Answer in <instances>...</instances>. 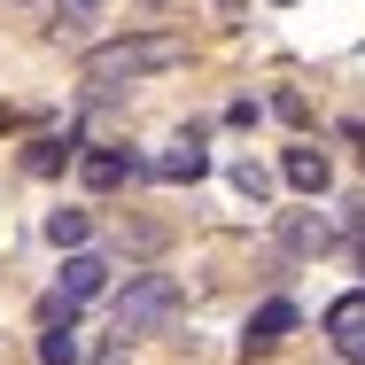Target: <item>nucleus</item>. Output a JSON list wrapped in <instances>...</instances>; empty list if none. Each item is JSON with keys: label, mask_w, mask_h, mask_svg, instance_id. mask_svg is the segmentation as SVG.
Returning a JSON list of instances; mask_svg holds the SVG:
<instances>
[{"label": "nucleus", "mask_w": 365, "mask_h": 365, "mask_svg": "<svg viewBox=\"0 0 365 365\" xmlns=\"http://www.w3.org/2000/svg\"><path fill=\"white\" fill-rule=\"evenodd\" d=\"M78 179H86L93 195H109V187L155 179V163H148V155H133V148H93V155H78Z\"/></svg>", "instance_id": "nucleus-3"}, {"label": "nucleus", "mask_w": 365, "mask_h": 365, "mask_svg": "<svg viewBox=\"0 0 365 365\" xmlns=\"http://www.w3.org/2000/svg\"><path fill=\"white\" fill-rule=\"evenodd\" d=\"M39 358L47 365H78V334L71 327H47V334H39Z\"/></svg>", "instance_id": "nucleus-13"}, {"label": "nucleus", "mask_w": 365, "mask_h": 365, "mask_svg": "<svg viewBox=\"0 0 365 365\" xmlns=\"http://www.w3.org/2000/svg\"><path fill=\"white\" fill-rule=\"evenodd\" d=\"M327 342H334V358L365 365V288L342 295V303H327Z\"/></svg>", "instance_id": "nucleus-5"}, {"label": "nucleus", "mask_w": 365, "mask_h": 365, "mask_svg": "<svg viewBox=\"0 0 365 365\" xmlns=\"http://www.w3.org/2000/svg\"><path fill=\"white\" fill-rule=\"evenodd\" d=\"M47 241H55V249H86V241H93V218H86V210H47Z\"/></svg>", "instance_id": "nucleus-10"}, {"label": "nucleus", "mask_w": 365, "mask_h": 365, "mask_svg": "<svg viewBox=\"0 0 365 365\" xmlns=\"http://www.w3.org/2000/svg\"><path fill=\"white\" fill-rule=\"evenodd\" d=\"M233 187H241V202H272V171H264V163H249V155L233 163Z\"/></svg>", "instance_id": "nucleus-11"}, {"label": "nucleus", "mask_w": 365, "mask_h": 365, "mask_svg": "<svg viewBox=\"0 0 365 365\" xmlns=\"http://www.w3.org/2000/svg\"><path fill=\"white\" fill-rule=\"evenodd\" d=\"M272 8H295V0H272Z\"/></svg>", "instance_id": "nucleus-17"}, {"label": "nucleus", "mask_w": 365, "mask_h": 365, "mask_svg": "<svg viewBox=\"0 0 365 365\" xmlns=\"http://www.w3.org/2000/svg\"><path fill=\"white\" fill-rule=\"evenodd\" d=\"M179 311H187V288H179L171 272H133V280L117 288V334H125V342L163 334Z\"/></svg>", "instance_id": "nucleus-2"}, {"label": "nucleus", "mask_w": 365, "mask_h": 365, "mask_svg": "<svg viewBox=\"0 0 365 365\" xmlns=\"http://www.w3.org/2000/svg\"><path fill=\"white\" fill-rule=\"evenodd\" d=\"M187 63V39L179 31H140V39H109V47H93L86 55V86L93 93H125V86H140V78H163Z\"/></svg>", "instance_id": "nucleus-1"}, {"label": "nucleus", "mask_w": 365, "mask_h": 365, "mask_svg": "<svg viewBox=\"0 0 365 365\" xmlns=\"http://www.w3.org/2000/svg\"><path fill=\"white\" fill-rule=\"evenodd\" d=\"M202 171H210V155H202V140H195V133H187L179 148H163V155H155V179H171V187H195Z\"/></svg>", "instance_id": "nucleus-9"}, {"label": "nucleus", "mask_w": 365, "mask_h": 365, "mask_svg": "<svg viewBox=\"0 0 365 365\" xmlns=\"http://www.w3.org/2000/svg\"><path fill=\"white\" fill-rule=\"evenodd\" d=\"M101 288H109V257H93V249H71V257H63V295H71V303H93Z\"/></svg>", "instance_id": "nucleus-8"}, {"label": "nucleus", "mask_w": 365, "mask_h": 365, "mask_svg": "<svg viewBox=\"0 0 365 365\" xmlns=\"http://www.w3.org/2000/svg\"><path fill=\"white\" fill-rule=\"evenodd\" d=\"M288 334H295V303H288V295H272V303H257V311H249L241 350H249V358H264V350H280Z\"/></svg>", "instance_id": "nucleus-4"}, {"label": "nucleus", "mask_w": 365, "mask_h": 365, "mask_svg": "<svg viewBox=\"0 0 365 365\" xmlns=\"http://www.w3.org/2000/svg\"><path fill=\"white\" fill-rule=\"evenodd\" d=\"M63 8H78V16H93V8H101V0H63Z\"/></svg>", "instance_id": "nucleus-15"}, {"label": "nucleus", "mask_w": 365, "mask_h": 365, "mask_svg": "<svg viewBox=\"0 0 365 365\" xmlns=\"http://www.w3.org/2000/svg\"><path fill=\"white\" fill-rule=\"evenodd\" d=\"M280 179H288L295 195H327V187H334V163H327V148H288V155H280Z\"/></svg>", "instance_id": "nucleus-7"}, {"label": "nucleus", "mask_w": 365, "mask_h": 365, "mask_svg": "<svg viewBox=\"0 0 365 365\" xmlns=\"http://www.w3.org/2000/svg\"><path fill=\"white\" fill-rule=\"evenodd\" d=\"M272 117H280V125H311V101H303V93H272Z\"/></svg>", "instance_id": "nucleus-14"}, {"label": "nucleus", "mask_w": 365, "mask_h": 365, "mask_svg": "<svg viewBox=\"0 0 365 365\" xmlns=\"http://www.w3.org/2000/svg\"><path fill=\"white\" fill-rule=\"evenodd\" d=\"M280 249H288V257H327V249H334V218H319V210H280Z\"/></svg>", "instance_id": "nucleus-6"}, {"label": "nucleus", "mask_w": 365, "mask_h": 365, "mask_svg": "<svg viewBox=\"0 0 365 365\" xmlns=\"http://www.w3.org/2000/svg\"><path fill=\"white\" fill-rule=\"evenodd\" d=\"M24 163H31L39 179H55V171H71L78 155H71V140H39V148H31V155H24Z\"/></svg>", "instance_id": "nucleus-12"}, {"label": "nucleus", "mask_w": 365, "mask_h": 365, "mask_svg": "<svg viewBox=\"0 0 365 365\" xmlns=\"http://www.w3.org/2000/svg\"><path fill=\"white\" fill-rule=\"evenodd\" d=\"M218 8H225V16H233V8H241V0H218Z\"/></svg>", "instance_id": "nucleus-16"}]
</instances>
